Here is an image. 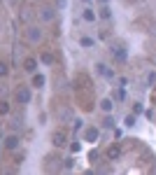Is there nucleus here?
<instances>
[{
	"instance_id": "obj_11",
	"label": "nucleus",
	"mask_w": 156,
	"mask_h": 175,
	"mask_svg": "<svg viewBox=\"0 0 156 175\" xmlns=\"http://www.w3.org/2000/svg\"><path fill=\"white\" fill-rule=\"evenodd\" d=\"M126 124H128V126H133V124H135V117H133V114H128V117H126Z\"/></svg>"
},
{
	"instance_id": "obj_6",
	"label": "nucleus",
	"mask_w": 156,
	"mask_h": 175,
	"mask_svg": "<svg viewBox=\"0 0 156 175\" xmlns=\"http://www.w3.org/2000/svg\"><path fill=\"white\" fill-rule=\"evenodd\" d=\"M95 14H93V9H84V21H93Z\"/></svg>"
},
{
	"instance_id": "obj_14",
	"label": "nucleus",
	"mask_w": 156,
	"mask_h": 175,
	"mask_svg": "<svg viewBox=\"0 0 156 175\" xmlns=\"http://www.w3.org/2000/svg\"><path fill=\"white\" fill-rule=\"evenodd\" d=\"M103 2H107V0H103Z\"/></svg>"
},
{
	"instance_id": "obj_12",
	"label": "nucleus",
	"mask_w": 156,
	"mask_h": 175,
	"mask_svg": "<svg viewBox=\"0 0 156 175\" xmlns=\"http://www.w3.org/2000/svg\"><path fill=\"white\" fill-rule=\"evenodd\" d=\"M0 75H7V65H5L2 61H0Z\"/></svg>"
},
{
	"instance_id": "obj_8",
	"label": "nucleus",
	"mask_w": 156,
	"mask_h": 175,
	"mask_svg": "<svg viewBox=\"0 0 156 175\" xmlns=\"http://www.w3.org/2000/svg\"><path fill=\"white\" fill-rule=\"evenodd\" d=\"M82 47H93V40L91 37H82Z\"/></svg>"
},
{
	"instance_id": "obj_13",
	"label": "nucleus",
	"mask_w": 156,
	"mask_h": 175,
	"mask_svg": "<svg viewBox=\"0 0 156 175\" xmlns=\"http://www.w3.org/2000/svg\"><path fill=\"white\" fill-rule=\"evenodd\" d=\"M7 110H9V107H7V103H0V114H5Z\"/></svg>"
},
{
	"instance_id": "obj_5",
	"label": "nucleus",
	"mask_w": 156,
	"mask_h": 175,
	"mask_svg": "<svg viewBox=\"0 0 156 175\" xmlns=\"http://www.w3.org/2000/svg\"><path fill=\"white\" fill-rule=\"evenodd\" d=\"M23 65H26V70H28V72H33V70H35V65H37V63H35V59H28V61L23 63Z\"/></svg>"
},
{
	"instance_id": "obj_1",
	"label": "nucleus",
	"mask_w": 156,
	"mask_h": 175,
	"mask_svg": "<svg viewBox=\"0 0 156 175\" xmlns=\"http://www.w3.org/2000/svg\"><path fill=\"white\" fill-rule=\"evenodd\" d=\"M17 100L19 103H28V100H30V91H28V89H19L17 91Z\"/></svg>"
},
{
	"instance_id": "obj_9",
	"label": "nucleus",
	"mask_w": 156,
	"mask_h": 175,
	"mask_svg": "<svg viewBox=\"0 0 156 175\" xmlns=\"http://www.w3.org/2000/svg\"><path fill=\"white\" fill-rule=\"evenodd\" d=\"M54 142L56 145H63V133H54Z\"/></svg>"
},
{
	"instance_id": "obj_2",
	"label": "nucleus",
	"mask_w": 156,
	"mask_h": 175,
	"mask_svg": "<svg viewBox=\"0 0 156 175\" xmlns=\"http://www.w3.org/2000/svg\"><path fill=\"white\" fill-rule=\"evenodd\" d=\"M17 142H19V140H17V135H9V138L5 140V145H7L9 149H14V147H17Z\"/></svg>"
},
{
	"instance_id": "obj_10",
	"label": "nucleus",
	"mask_w": 156,
	"mask_h": 175,
	"mask_svg": "<svg viewBox=\"0 0 156 175\" xmlns=\"http://www.w3.org/2000/svg\"><path fill=\"white\" fill-rule=\"evenodd\" d=\"M100 17H103V19H110V17H112V12H110L107 7H103V9H100Z\"/></svg>"
},
{
	"instance_id": "obj_4",
	"label": "nucleus",
	"mask_w": 156,
	"mask_h": 175,
	"mask_svg": "<svg viewBox=\"0 0 156 175\" xmlns=\"http://www.w3.org/2000/svg\"><path fill=\"white\" fill-rule=\"evenodd\" d=\"M44 84V75H35L33 77V87H42Z\"/></svg>"
},
{
	"instance_id": "obj_3",
	"label": "nucleus",
	"mask_w": 156,
	"mask_h": 175,
	"mask_svg": "<svg viewBox=\"0 0 156 175\" xmlns=\"http://www.w3.org/2000/svg\"><path fill=\"white\" fill-rule=\"evenodd\" d=\"M100 107H103V110H105V112H110V110H112V107H114V105H112V100H110V98H105V100H103V103H100Z\"/></svg>"
},
{
	"instance_id": "obj_7",
	"label": "nucleus",
	"mask_w": 156,
	"mask_h": 175,
	"mask_svg": "<svg viewBox=\"0 0 156 175\" xmlns=\"http://www.w3.org/2000/svg\"><path fill=\"white\" fill-rule=\"evenodd\" d=\"M98 138V131H95V129H89L86 131V140H95Z\"/></svg>"
}]
</instances>
